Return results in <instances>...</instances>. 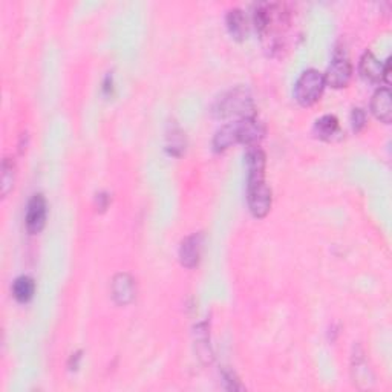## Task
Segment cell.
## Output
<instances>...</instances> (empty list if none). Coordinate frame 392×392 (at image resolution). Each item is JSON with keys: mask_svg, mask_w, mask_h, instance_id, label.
Instances as JSON below:
<instances>
[{"mask_svg": "<svg viewBox=\"0 0 392 392\" xmlns=\"http://www.w3.org/2000/svg\"><path fill=\"white\" fill-rule=\"evenodd\" d=\"M253 99L250 92L244 87H235L219 99H216L212 106V114L216 118L228 117H253Z\"/></svg>", "mask_w": 392, "mask_h": 392, "instance_id": "1", "label": "cell"}, {"mask_svg": "<svg viewBox=\"0 0 392 392\" xmlns=\"http://www.w3.org/2000/svg\"><path fill=\"white\" fill-rule=\"evenodd\" d=\"M254 27L262 37L282 31L290 23V13L281 3H261L254 11Z\"/></svg>", "mask_w": 392, "mask_h": 392, "instance_id": "2", "label": "cell"}, {"mask_svg": "<svg viewBox=\"0 0 392 392\" xmlns=\"http://www.w3.org/2000/svg\"><path fill=\"white\" fill-rule=\"evenodd\" d=\"M325 77L321 71H303L294 86V97L302 106H313L322 97L325 89Z\"/></svg>", "mask_w": 392, "mask_h": 392, "instance_id": "3", "label": "cell"}, {"mask_svg": "<svg viewBox=\"0 0 392 392\" xmlns=\"http://www.w3.org/2000/svg\"><path fill=\"white\" fill-rule=\"evenodd\" d=\"M271 189L267 186L266 181L253 186H247V203L254 218H263L271 209Z\"/></svg>", "mask_w": 392, "mask_h": 392, "instance_id": "4", "label": "cell"}, {"mask_svg": "<svg viewBox=\"0 0 392 392\" xmlns=\"http://www.w3.org/2000/svg\"><path fill=\"white\" fill-rule=\"evenodd\" d=\"M324 77H325V83L335 87V89L345 87L349 83L351 77H353V65H351V61L347 57H339V55H335L334 60L331 61V65L328 66Z\"/></svg>", "mask_w": 392, "mask_h": 392, "instance_id": "5", "label": "cell"}, {"mask_svg": "<svg viewBox=\"0 0 392 392\" xmlns=\"http://www.w3.org/2000/svg\"><path fill=\"white\" fill-rule=\"evenodd\" d=\"M235 123L238 132V143H242L249 147L258 146V143L263 138V135H266V127L254 117H244Z\"/></svg>", "mask_w": 392, "mask_h": 392, "instance_id": "6", "label": "cell"}, {"mask_svg": "<svg viewBox=\"0 0 392 392\" xmlns=\"http://www.w3.org/2000/svg\"><path fill=\"white\" fill-rule=\"evenodd\" d=\"M46 213H48V207L43 195L37 194L29 199L27 207V216H25V224L29 233L36 235L42 231L46 222Z\"/></svg>", "mask_w": 392, "mask_h": 392, "instance_id": "7", "label": "cell"}, {"mask_svg": "<svg viewBox=\"0 0 392 392\" xmlns=\"http://www.w3.org/2000/svg\"><path fill=\"white\" fill-rule=\"evenodd\" d=\"M247 163V186H253V184H259L266 181V166L267 158L263 150L258 146L250 147L245 157Z\"/></svg>", "mask_w": 392, "mask_h": 392, "instance_id": "8", "label": "cell"}, {"mask_svg": "<svg viewBox=\"0 0 392 392\" xmlns=\"http://www.w3.org/2000/svg\"><path fill=\"white\" fill-rule=\"evenodd\" d=\"M137 296V284L127 273H118L112 279V298L118 305H127Z\"/></svg>", "mask_w": 392, "mask_h": 392, "instance_id": "9", "label": "cell"}, {"mask_svg": "<svg viewBox=\"0 0 392 392\" xmlns=\"http://www.w3.org/2000/svg\"><path fill=\"white\" fill-rule=\"evenodd\" d=\"M203 252V235L194 233L182 239L180 247V261L186 268H194L201 259Z\"/></svg>", "mask_w": 392, "mask_h": 392, "instance_id": "10", "label": "cell"}, {"mask_svg": "<svg viewBox=\"0 0 392 392\" xmlns=\"http://www.w3.org/2000/svg\"><path fill=\"white\" fill-rule=\"evenodd\" d=\"M392 95L389 87H380L371 100V110L374 117L383 123H391L392 119Z\"/></svg>", "mask_w": 392, "mask_h": 392, "instance_id": "11", "label": "cell"}, {"mask_svg": "<svg viewBox=\"0 0 392 392\" xmlns=\"http://www.w3.org/2000/svg\"><path fill=\"white\" fill-rule=\"evenodd\" d=\"M360 74L365 80L371 83H380L383 82V69H385V65L375 57V55L371 51H366L363 54V57L360 59Z\"/></svg>", "mask_w": 392, "mask_h": 392, "instance_id": "12", "label": "cell"}, {"mask_svg": "<svg viewBox=\"0 0 392 392\" xmlns=\"http://www.w3.org/2000/svg\"><path fill=\"white\" fill-rule=\"evenodd\" d=\"M227 28L236 40H244L249 36V20L242 10L233 8L227 14Z\"/></svg>", "mask_w": 392, "mask_h": 392, "instance_id": "13", "label": "cell"}, {"mask_svg": "<svg viewBox=\"0 0 392 392\" xmlns=\"http://www.w3.org/2000/svg\"><path fill=\"white\" fill-rule=\"evenodd\" d=\"M36 293V282L29 276H19L13 284V296L14 299L22 303H27Z\"/></svg>", "mask_w": 392, "mask_h": 392, "instance_id": "14", "label": "cell"}, {"mask_svg": "<svg viewBox=\"0 0 392 392\" xmlns=\"http://www.w3.org/2000/svg\"><path fill=\"white\" fill-rule=\"evenodd\" d=\"M238 143V132H236V123H230L222 126L221 129L216 132L213 138V147L216 152H222L228 149L231 144Z\"/></svg>", "mask_w": 392, "mask_h": 392, "instance_id": "15", "label": "cell"}, {"mask_svg": "<svg viewBox=\"0 0 392 392\" xmlns=\"http://www.w3.org/2000/svg\"><path fill=\"white\" fill-rule=\"evenodd\" d=\"M339 131V119L334 115H324L314 124V133L321 140H331Z\"/></svg>", "mask_w": 392, "mask_h": 392, "instance_id": "16", "label": "cell"}, {"mask_svg": "<svg viewBox=\"0 0 392 392\" xmlns=\"http://www.w3.org/2000/svg\"><path fill=\"white\" fill-rule=\"evenodd\" d=\"M14 175H15V167L13 159L5 158L2 163V196H6L11 191L14 186Z\"/></svg>", "mask_w": 392, "mask_h": 392, "instance_id": "17", "label": "cell"}, {"mask_svg": "<svg viewBox=\"0 0 392 392\" xmlns=\"http://www.w3.org/2000/svg\"><path fill=\"white\" fill-rule=\"evenodd\" d=\"M184 135L181 131L175 129L172 131V135H169V149L173 155H180L184 150Z\"/></svg>", "mask_w": 392, "mask_h": 392, "instance_id": "18", "label": "cell"}, {"mask_svg": "<svg viewBox=\"0 0 392 392\" xmlns=\"http://www.w3.org/2000/svg\"><path fill=\"white\" fill-rule=\"evenodd\" d=\"M222 379L226 382V388L230 391H236V389H242L241 383H239L236 374L233 371H226L222 374Z\"/></svg>", "mask_w": 392, "mask_h": 392, "instance_id": "19", "label": "cell"}, {"mask_svg": "<svg viewBox=\"0 0 392 392\" xmlns=\"http://www.w3.org/2000/svg\"><path fill=\"white\" fill-rule=\"evenodd\" d=\"M366 124V114L362 110V109H354L353 110V127H354V131L358 132V131H362L363 127Z\"/></svg>", "mask_w": 392, "mask_h": 392, "instance_id": "20", "label": "cell"}, {"mask_svg": "<svg viewBox=\"0 0 392 392\" xmlns=\"http://www.w3.org/2000/svg\"><path fill=\"white\" fill-rule=\"evenodd\" d=\"M108 203H109V196H108L106 194H100L99 198H97L99 209H100V210H105L106 207H108Z\"/></svg>", "mask_w": 392, "mask_h": 392, "instance_id": "21", "label": "cell"}]
</instances>
